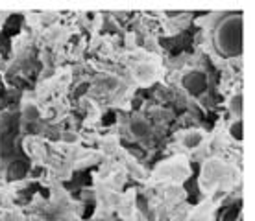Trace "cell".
I'll return each instance as SVG.
<instances>
[{
  "mask_svg": "<svg viewBox=\"0 0 255 221\" xmlns=\"http://www.w3.org/2000/svg\"><path fill=\"white\" fill-rule=\"evenodd\" d=\"M244 19L241 13L228 15L218 24L215 32V44L217 50L226 57H237L243 54L244 46Z\"/></svg>",
  "mask_w": 255,
  "mask_h": 221,
  "instance_id": "1",
  "label": "cell"
},
{
  "mask_svg": "<svg viewBox=\"0 0 255 221\" xmlns=\"http://www.w3.org/2000/svg\"><path fill=\"white\" fill-rule=\"evenodd\" d=\"M183 83V87L189 94L192 96H200L205 92V88H207V76H205L204 72H189L183 76L181 79Z\"/></svg>",
  "mask_w": 255,
  "mask_h": 221,
  "instance_id": "2",
  "label": "cell"
},
{
  "mask_svg": "<svg viewBox=\"0 0 255 221\" xmlns=\"http://www.w3.org/2000/svg\"><path fill=\"white\" fill-rule=\"evenodd\" d=\"M135 79L139 83H152L155 79V69L152 65H137L135 67Z\"/></svg>",
  "mask_w": 255,
  "mask_h": 221,
  "instance_id": "3",
  "label": "cell"
},
{
  "mask_svg": "<svg viewBox=\"0 0 255 221\" xmlns=\"http://www.w3.org/2000/svg\"><path fill=\"white\" fill-rule=\"evenodd\" d=\"M26 170H28L26 162L15 160V162L7 168V179H9V181H19V179H22V177L26 175Z\"/></svg>",
  "mask_w": 255,
  "mask_h": 221,
  "instance_id": "4",
  "label": "cell"
},
{
  "mask_svg": "<svg viewBox=\"0 0 255 221\" xmlns=\"http://www.w3.org/2000/svg\"><path fill=\"white\" fill-rule=\"evenodd\" d=\"M129 129H131V133H133L135 137H146L148 133H150V126H148L144 120H140V118H137V120H133L131 124H129Z\"/></svg>",
  "mask_w": 255,
  "mask_h": 221,
  "instance_id": "5",
  "label": "cell"
},
{
  "mask_svg": "<svg viewBox=\"0 0 255 221\" xmlns=\"http://www.w3.org/2000/svg\"><path fill=\"white\" fill-rule=\"evenodd\" d=\"M204 140V137H202V133L198 131H191L189 135H185V139H183V146L185 147H196V146H200V142Z\"/></svg>",
  "mask_w": 255,
  "mask_h": 221,
  "instance_id": "6",
  "label": "cell"
},
{
  "mask_svg": "<svg viewBox=\"0 0 255 221\" xmlns=\"http://www.w3.org/2000/svg\"><path fill=\"white\" fill-rule=\"evenodd\" d=\"M244 124H243V120L239 118L237 122H233L231 124V127H230V135L233 137V139H237V140H243L244 139Z\"/></svg>",
  "mask_w": 255,
  "mask_h": 221,
  "instance_id": "7",
  "label": "cell"
},
{
  "mask_svg": "<svg viewBox=\"0 0 255 221\" xmlns=\"http://www.w3.org/2000/svg\"><path fill=\"white\" fill-rule=\"evenodd\" d=\"M230 109H231V113L235 114V116H241V114H243V96L237 94L235 98L231 100Z\"/></svg>",
  "mask_w": 255,
  "mask_h": 221,
  "instance_id": "8",
  "label": "cell"
}]
</instances>
